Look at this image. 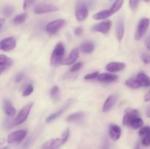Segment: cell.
<instances>
[{
	"mask_svg": "<svg viewBox=\"0 0 150 149\" xmlns=\"http://www.w3.org/2000/svg\"><path fill=\"white\" fill-rule=\"evenodd\" d=\"M122 123L125 126L131 127L132 129H141L144 126V121L140 116L137 110L127 109L123 116Z\"/></svg>",
	"mask_w": 150,
	"mask_h": 149,
	"instance_id": "6da1fadb",
	"label": "cell"
},
{
	"mask_svg": "<svg viewBox=\"0 0 150 149\" xmlns=\"http://www.w3.org/2000/svg\"><path fill=\"white\" fill-rule=\"evenodd\" d=\"M70 136V130L67 129L62 133L59 138L51 139L44 143L40 147V149H59L63 144L67 141Z\"/></svg>",
	"mask_w": 150,
	"mask_h": 149,
	"instance_id": "7a4b0ae2",
	"label": "cell"
},
{
	"mask_svg": "<svg viewBox=\"0 0 150 149\" xmlns=\"http://www.w3.org/2000/svg\"><path fill=\"white\" fill-rule=\"evenodd\" d=\"M33 105H34L33 102H29V104L25 105V106L21 110L20 112H18L17 116L13 120V127L20 125V124H21L22 123H23L26 119H27L28 115H29V112H30Z\"/></svg>",
	"mask_w": 150,
	"mask_h": 149,
	"instance_id": "3957f363",
	"label": "cell"
},
{
	"mask_svg": "<svg viewBox=\"0 0 150 149\" xmlns=\"http://www.w3.org/2000/svg\"><path fill=\"white\" fill-rule=\"evenodd\" d=\"M64 46L62 42H59L54 48L51 57V62L52 64H59L62 61L64 54Z\"/></svg>",
	"mask_w": 150,
	"mask_h": 149,
	"instance_id": "277c9868",
	"label": "cell"
},
{
	"mask_svg": "<svg viewBox=\"0 0 150 149\" xmlns=\"http://www.w3.org/2000/svg\"><path fill=\"white\" fill-rule=\"evenodd\" d=\"M150 24V20L147 18H143L139 21L138 24L137 29H136V34H135V39L136 40H139L142 38V37L145 34L148 27Z\"/></svg>",
	"mask_w": 150,
	"mask_h": 149,
	"instance_id": "5b68a950",
	"label": "cell"
},
{
	"mask_svg": "<svg viewBox=\"0 0 150 149\" xmlns=\"http://www.w3.org/2000/svg\"><path fill=\"white\" fill-rule=\"evenodd\" d=\"M59 10V7L50 4H40L34 7L33 10L35 14L40 15L45 13H53V12L58 11Z\"/></svg>",
	"mask_w": 150,
	"mask_h": 149,
	"instance_id": "8992f818",
	"label": "cell"
},
{
	"mask_svg": "<svg viewBox=\"0 0 150 149\" xmlns=\"http://www.w3.org/2000/svg\"><path fill=\"white\" fill-rule=\"evenodd\" d=\"M75 102V100L73 99H68L67 102L64 103V105L63 106H62L57 111L54 112V113L51 114L50 115H48V118H46V121L47 122H51V121H54V120L57 119V118H59V116H61L70 106L73 104V102Z\"/></svg>",
	"mask_w": 150,
	"mask_h": 149,
	"instance_id": "52a82bcc",
	"label": "cell"
},
{
	"mask_svg": "<svg viewBox=\"0 0 150 149\" xmlns=\"http://www.w3.org/2000/svg\"><path fill=\"white\" fill-rule=\"evenodd\" d=\"M65 24V20L64 19H57L50 22L45 27V31L50 34H54L57 33L64 25Z\"/></svg>",
	"mask_w": 150,
	"mask_h": 149,
	"instance_id": "ba28073f",
	"label": "cell"
},
{
	"mask_svg": "<svg viewBox=\"0 0 150 149\" xmlns=\"http://www.w3.org/2000/svg\"><path fill=\"white\" fill-rule=\"evenodd\" d=\"M26 134H27V132L24 129H20L18 130V131H13V133L9 134L8 137H7V143H10V144L19 143L26 137Z\"/></svg>",
	"mask_w": 150,
	"mask_h": 149,
	"instance_id": "9c48e42d",
	"label": "cell"
},
{
	"mask_svg": "<svg viewBox=\"0 0 150 149\" xmlns=\"http://www.w3.org/2000/svg\"><path fill=\"white\" fill-rule=\"evenodd\" d=\"M89 11L87 6L84 3H79L77 4L75 11V16L79 21H83L87 18Z\"/></svg>",
	"mask_w": 150,
	"mask_h": 149,
	"instance_id": "30bf717a",
	"label": "cell"
},
{
	"mask_svg": "<svg viewBox=\"0 0 150 149\" xmlns=\"http://www.w3.org/2000/svg\"><path fill=\"white\" fill-rule=\"evenodd\" d=\"M111 22L110 20H104L92 26V31L95 32H100L103 34H107L111 29Z\"/></svg>",
	"mask_w": 150,
	"mask_h": 149,
	"instance_id": "8fae6325",
	"label": "cell"
},
{
	"mask_svg": "<svg viewBox=\"0 0 150 149\" xmlns=\"http://www.w3.org/2000/svg\"><path fill=\"white\" fill-rule=\"evenodd\" d=\"M16 46V41L14 37H7L0 42V49L1 51H9L14 49Z\"/></svg>",
	"mask_w": 150,
	"mask_h": 149,
	"instance_id": "7c38bea8",
	"label": "cell"
},
{
	"mask_svg": "<svg viewBox=\"0 0 150 149\" xmlns=\"http://www.w3.org/2000/svg\"><path fill=\"white\" fill-rule=\"evenodd\" d=\"M118 100V95L111 94L107 98L105 102H104L103 107V111L105 112H108L113 108V107L115 105L116 102Z\"/></svg>",
	"mask_w": 150,
	"mask_h": 149,
	"instance_id": "4fadbf2b",
	"label": "cell"
},
{
	"mask_svg": "<svg viewBox=\"0 0 150 149\" xmlns=\"http://www.w3.org/2000/svg\"><path fill=\"white\" fill-rule=\"evenodd\" d=\"M139 134L142 137V144L144 146L150 145V127H142L139 130Z\"/></svg>",
	"mask_w": 150,
	"mask_h": 149,
	"instance_id": "5bb4252c",
	"label": "cell"
},
{
	"mask_svg": "<svg viewBox=\"0 0 150 149\" xmlns=\"http://www.w3.org/2000/svg\"><path fill=\"white\" fill-rule=\"evenodd\" d=\"M109 132L110 138L114 141H117L120 138L122 134V129L119 126L115 125V124H112L109 127Z\"/></svg>",
	"mask_w": 150,
	"mask_h": 149,
	"instance_id": "9a60e30c",
	"label": "cell"
},
{
	"mask_svg": "<svg viewBox=\"0 0 150 149\" xmlns=\"http://www.w3.org/2000/svg\"><path fill=\"white\" fill-rule=\"evenodd\" d=\"M3 110H4V113L8 116H13L16 113V110L15 107L7 99H3Z\"/></svg>",
	"mask_w": 150,
	"mask_h": 149,
	"instance_id": "2e32d148",
	"label": "cell"
},
{
	"mask_svg": "<svg viewBox=\"0 0 150 149\" xmlns=\"http://www.w3.org/2000/svg\"><path fill=\"white\" fill-rule=\"evenodd\" d=\"M12 64H13V60L11 58L6 56L5 55H3V54L0 55V65H1V73L10 68Z\"/></svg>",
	"mask_w": 150,
	"mask_h": 149,
	"instance_id": "e0dca14e",
	"label": "cell"
},
{
	"mask_svg": "<svg viewBox=\"0 0 150 149\" xmlns=\"http://www.w3.org/2000/svg\"><path fill=\"white\" fill-rule=\"evenodd\" d=\"M125 67L126 65L125 63L114 61V62H111L107 64L106 70L111 72H119L124 70Z\"/></svg>",
	"mask_w": 150,
	"mask_h": 149,
	"instance_id": "ac0fdd59",
	"label": "cell"
},
{
	"mask_svg": "<svg viewBox=\"0 0 150 149\" xmlns=\"http://www.w3.org/2000/svg\"><path fill=\"white\" fill-rule=\"evenodd\" d=\"M79 56V51L78 48H74L72 50L70 53L69 54L68 57L63 61L62 64L65 65H70V64L75 63V61L78 59Z\"/></svg>",
	"mask_w": 150,
	"mask_h": 149,
	"instance_id": "d6986e66",
	"label": "cell"
},
{
	"mask_svg": "<svg viewBox=\"0 0 150 149\" xmlns=\"http://www.w3.org/2000/svg\"><path fill=\"white\" fill-rule=\"evenodd\" d=\"M118 79V76L116 74H110V73H102L100 74L98 77V80L100 82L104 83H111L114 82Z\"/></svg>",
	"mask_w": 150,
	"mask_h": 149,
	"instance_id": "ffe728a7",
	"label": "cell"
},
{
	"mask_svg": "<svg viewBox=\"0 0 150 149\" xmlns=\"http://www.w3.org/2000/svg\"><path fill=\"white\" fill-rule=\"evenodd\" d=\"M136 77L140 82L142 87H149L150 86V77L144 72H139L136 75Z\"/></svg>",
	"mask_w": 150,
	"mask_h": 149,
	"instance_id": "44dd1931",
	"label": "cell"
},
{
	"mask_svg": "<svg viewBox=\"0 0 150 149\" xmlns=\"http://www.w3.org/2000/svg\"><path fill=\"white\" fill-rule=\"evenodd\" d=\"M125 33V23L123 19H119L118 23L117 26V37L119 41L122 39Z\"/></svg>",
	"mask_w": 150,
	"mask_h": 149,
	"instance_id": "7402d4cb",
	"label": "cell"
},
{
	"mask_svg": "<svg viewBox=\"0 0 150 149\" xmlns=\"http://www.w3.org/2000/svg\"><path fill=\"white\" fill-rule=\"evenodd\" d=\"M84 117V112L80 111V112H76L73 114H70V115L67 117L66 121L67 122H76L82 120Z\"/></svg>",
	"mask_w": 150,
	"mask_h": 149,
	"instance_id": "603a6c76",
	"label": "cell"
},
{
	"mask_svg": "<svg viewBox=\"0 0 150 149\" xmlns=\"http://www.w3.org/2000/svg\"><path fill=\"white\" fill-rule=\"evenodd\" d=\"M112 13H111L110 9L108 10H102L100 12H98V13H95L93 15V18L95 20H104V19L108 18V17H110L111 15H112Z\"/></svg>",
	"mask_w": 150,
	"mask_h": 149,
	"instance_id": "cb8c5ba5",
	"label": "cell"
},
{
	"mask_svg": "<svg viewBox=\"0 0 150 149\" xmlns=\"http://www.w3.org/2000/svg\"><path fill=\"white\" fill-rule=\"evenodd\" d=\"M81 50L84 53H90L95 49V44L90 41H86L81 45Z\"/></svg>",
	"mask_w": 150,
	"mask_h": 149,
	"instance_id": "d4e9b609",
	"label": "cell"
},
{
	"mask_svg": "<svg viewBox=\"0 0 150 149\" xmlns=\"http://www.w3.org/2000/svg\"><path fill=\"white\" fill-rule=\"evenodd\" d=\"M125 84L129 88H131L133 89H136L142 87L140 82L139 81L136 77H132L130 78L127 79L125 81Z\"/></svg>",
	"mask_w": 150,
	"mask_h": 149,
	"instance_id": "484cf974",
	"label": "cell"
},
{
	"mask_svg": "<svg viewBox=\"0 0 150 149\" xmlns=\"http://www.w3.org/2000/svg\"><path fill=\"white\" fill-rule=\"evenodd\" d=\"M123 3H124V0H116L111 7V8H110L111 13L114 14L117 12H118L121 9V7H122Z\"/></svg>",
	"mask_w": 150,
	"mask_h": 149,
	"instance_id": "4316f807",
	"label": "cell"
},
{
	"mask_svg": "<svg viewBox=\"0 0 150 149\" xmlns=\"http://www.w3.org/2000/svg\"><path fill=\"white\" fill-rule=\"evenodd\" d=\"M50 96L54 100L57 101L59 100L60 96V90L59 88L57 86H54L51 88V91H50Z\"/></svg>",
	"mask_w": 150,
	"mask_h": 149,
	"instance_id": "83f0119b",
	"label": "cell"
},
{
	"mask_svg": "<svg viewBox=\"0 0 150 149\" xmlns=\"http://www.w3.org/2000/svg\"><path fill=\"white\" fill-rule=\"evenodd\" d=\"M26 18H27V14L26 13H21V14L18 15H16L13 18V22L15 24H21L23 22H25V20H26Z\"/></svg>",
	"mask_w": 150,
	"mask_h": 149,
	"instance_id": "f1b7e54d",
	"label": "cell"
},
{
	"mask_svg": "<svg viewBox=\"0 0 150 149\" xmlns=\"http://www.w3.org/2000/svg\"><path fill=\"white\" fill-rule=\"evenodd\" d=\"M13 10H14L13 7H12V6L10 5H6L2 8L1 13H2L3 15L5 16V17H9V16H10L13 14Z\"/></svg>",
	"mask_w": 150,
	"mask_h": 149,
	"instance_id": "f546056e",
	"label": "cell"
},
{
	"mask_svg": "<svg viewBox=\"0 0 150 149\" xmlns=\"http://www.w3.org/2000/svg\"><path fill=\"white\" fill-rule=\"evenodd\" d=\"M34 87L32 84H28L25 86L24 89H23V92H22V96H28L33 92Z\"/></svg>",
	"mask_w": 150,
	"mask_h": 149,
	"instance_id": "4dcf8cb0",
	"label": "cell"
},
{
	"mask_svg": "<svg viewBox=\"0 0 150 149\" xmlns=\"http://www.w3.org/2000/svg\"><path fill=\"white\" fill-rule=\"evenodd\" d=\"M100 73L98 72H94L89 73L84 76L85 80H94V79H98Z\"/></svg>",
	"mask_w": 150,
	"mask_h": 149,
	"instance_id": "1f68e13d",
	"label": "cell"
},
{
	"mask_svg": "<svg viewBox=\"0 0 150 149\" xmlns=\"http://www.w3.org/2000/svg\"><path fill=\"white\" fill-rule=\"evenodd\" d=\"M139 4V0H129L130 7L131 10H133V11L137 10Z\"/></svg>",
	"mask_w": 150,
	"mask_h": 149,
	"instance_id": "d6a6232c",
	"label": "cell"
},
{
	"mask_svg": "<svg viewBox=\"0 0 150 149\" xmlns=\"http://www.w3.org/2000/svg\"><path fill=\"white\" fill-rule=\"evenodd\" d=\"M142 59L144 64H149L150 63V54L148 52L143 53L142 55Z\"/></svg>",
	"mask_w": 150,
	"mask_h": 149,
	"instance_id": "836d02e7",
	"label": "cell"
},
{
	"mask_svg": "<svg viewBox=\"0 0 150 149\" xmlns=\"http://www.w3.org/2000/svg\"><path fill=\"white\" fill-rule=\"evenodd\" d=\"M36 0H24L23 1V8L24 10H26L28 8L31 7V6L33 4V3Z\"/></svg>",
	"mask_w": 150,
	"mask_h": 149,
	"instance_id": "e575fe53",
	"label": "cell"
},
{
	"mask_svg": "<svg viewBox=\"0 0 150 149\" xmlns=\"http://www.w3.org/2000/svg\"><path fill=\"white\" fill-rule=\"evenodd\" d=\"M81 67H82L81 63V62L76 63V64H75L74 65L71 67V69H70V72H76L79 71V70L81 68Z\"/></svg>",
	"mask_w": 150,
	"mask_h": 149,
	"instance_id": "d590c367",
	"label": "cell"
},
{
	"mask_svg": "<svg viewBox=\"0 0 150 149\" xmlns=\"http://www.w3.org/2000/svg\"><path fill=\"white\" fill-rule=\"evenodd\" d=\"M23 77H24V74H23V73H22V72L18 73V74H16V77H15V80H16V83H19V82L21 81L22 79L23 78Z\"/></svg>",
	"mask_w": 150,
	"mask_h": 149,
	"instance_id": "8d00e7d4",
	"label": "cell"
},
{
	"mask_svg": "<svg viewBox=\"0 0 150 149\" xmlns=\"http://www.w3.org/2000/svg\"><path fill=\"white\" fill-rule=\"evenodd\" d=\"M74 33L76 35H81L83 33V29L81 27H76L74 30Z\"/></svg>",
	"mask_w": 150,
	"mask_h": 149,
	"instance_id": "74e56055",
	"label": "cell"
},
{
	"mask_svg": "<svg viewBox=\"0 0 150 149\" xmlns=\"http://www.w3.org/2000/svg\"><path fill=\"white\" fill-rule=\"evenodd\" d=\"M32 138H29V140L26 142V143L23 145V148H29V146L30 145V144L32 143Z\"/></svg>",
	"mask_w": 150,
	"mask_h": 149,
	"instance_id": "f35d334b",
	"label": "cell"
},
{
	"mask_svg": "<svg viewBox=\"0 0 150 149\" xmlns=\"http://www.w3.org/2000/svg\"><path fill=\"white\" fill-rule=\"evenodd\" d=\"M102 149H109V145H108V142L106 139L104 140L103 144Z\"/></svg>",
	"mask_w": 150,
	"mask_h": 149,
	"instance_id": "ab89813d",
	"label": "cell"
},
{
	"mask_svg": "<svg viewBox=\"0 0 150 149\" xmlns=\"http://www.w3.org/2000/svg\"><path fill=\"white\" fill-rule=\"evenodd\" d=\"M144 101L145 102H149V101H150V90L145 95Z\"/></svg>",
	"mask_w": 150,
	"mask_h": 149,
	"instance_id": "60d3db41",
	"label": "cell"
},
{
	"mask_svg": "<svg viewBox=\"0 0 150 149\" xmlns=\"http://www.w3.org/2000/svg\"><path fill=\"white\" fill-rule=\"evenodd\" d=\"M146 48H148V50L150 51V35L147 37L146 40Z\"/></svg>",
	"mask_w": 150,
	"mask_h": 149,
	"instance_id": "b9f144b4",
	"label": "cell"
},
{
	"mask_svg": "<svg viewBox=\"0 0 150 149\" xmlns=\"http://www.w3.org/2000/svg\"><path fill=\"white\" fill-rule=\"evenodd\" d=\"M4 18L0 19V27H1V29H2L3 24H4Z\"/></svg>",
	"mask_w": 150,
	"mask_h": 149,
	"instance_id": "7bdbcfd3",
	"label": "cell"
},
{
	"mask_svg": "<svg viewBox=\"0 0 150 149\" xmlns=\"http://www.w3.org/2000/svg\"><path fill=\"white\" fill-rule=\"evenodd\" d=\"M146 115H147V117H149L150 118V106L147 108V110H146Z\"/></svg>",
	"mask_w": 150,
	"mask_h": 149,
	"instance_id": "ee69618b",
	"label": "cell"
},
{
	"mask_svg": "<svg viewBox=\"0 0 150 149\" xmlns=\"http://www.w3.org/2000/svg\"><path fill=\"white\" fill-rule=\"evenodd\" d=\"M144 1H146V2H149V1H150V0H144Z\"/></svg>",
	"mask_w": 150,
	"mask_h": 149,
	"instance_id": "f6af8a7d",
	"label": "cell"
}]
</instances>
